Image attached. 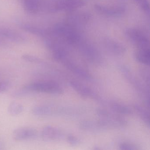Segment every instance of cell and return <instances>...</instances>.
<instances>
[{
	"mask_svg": "<svg viewBox=\"0 0 150 150\" xmlns=\"http://www.w3.org/2000/svg\"><path fill=\"white\" fill-rule=\"evenodd\" d=\"M23 7L30 14H36L40 9V0H23Z\"/></svg>",
	"mask_w": 150,
	"mask_h": 150,
	"instance_id": "20",
	"label": "cell"
},
{
	"mask_svg": "<svg viewBox=\"0 0 150 150\" xmlns=\"http://www.w3.org/2000/svg\"><path fill=\"white\" fill-rule=\"evenodd\" d=\"M38 132L31 127H24L16 129L13 132V137L17 141H23L34 139L37 137Z\"/></svg>",
	"mask_w": 150,
	"mask_h": 150,
	"instance_id": "12",
	"label": "cell"
},
{
	"mask_svg": "<svg viewBox=\"0 0 150 150\" xmlns=\"http://www.w3.org/2000/svg\"><path fill=\"white\" fill-rule=\"evenodd\" d=\"M134 1L146 14H149L150 5H149V0H134Z\"/></svg>",
	"mask_w": 150,
	"mask_h": 150,
	"instance_id": "26",
	"label": "cell"
},
{
	"mask_svg": "<svg viewBox=\"0 0 150 150\" xmlns=\"http://www.w3.org/2000/svg\"><path fill=\"white\" fill-rule=\"evenodd\" d=\"M23 88L28 93H44L50 94L60 95L64 93L61 85L55 81L46 80L34 81L25 85Z\"/></svg>",
	"mask_w": 150,
	"mask_h": 150,
	"instance_id": "3",
	"label": "cell"
},
{
	"mask_svg": "<svg viewBox=\"0 0 150 150\" xmlns=\"http://www.w3.org/2000/svg\"><path fill=\"white\" fill-rule=\"evenodd\" d=\"M94 7L96 10L99 13L107 16H118L123 14L125 11V8L122 6H109L96 4L95 5Z\"/></svg>",
	"mask_w": 150,
	"mask_h": 150,
	"instance_id": "13",
	"label": "cell"
},
{
	"mask_svg": "<svg viewBox=\"0 0 150 150\" xmlns=\"http://www.w3.org/2000/svg\"><path fill=\"white\" fill-rule=\"evenodd\" d=\"M85 5L83 0H58V11H71L82 7Z\"/></svg>",
	"mask_w": 150,
	"mask_h": 150,
	"instance_id": "15",
	"label": "cell"
},
{
	"mask_svg": "<svg viewBox=\"0 0 150 150\" xmlns=\"http://www.w3.org/2000/svg\"><path fill=\"white\" fill-rule=\"evenodd\" d=\"M134 56L137 61L140 64L147 66L150 65V48L138 49L135 52Z\"/></svg>",
	"mask_w": 150,
	"mask_h": 150,
	"instance_id": "19",
	"label": "cell"
},
{
	"mask_svg": "<svg viewBox=\"0 0 150 150\" xmlns=\"http://www.w3.org/2000/svg\"><path fill=\"white\" fill-rule=\"evenodd\" d=\"M96 113L99 119L109 129L125 128L128 125V122L125 118L115 112L104 109L98 108L96 109Z\"/></svg>",
	"mask_w": 150,
	"mask_h": 150,
	"instance_id": "5",
	"label": "cell"
},
{
	"mask_svg": "<svg viewBox=\"0 0 150 150\" xmlns=\"http://www.w3.org/2000/svg\"><path fill=\"white\" fill-rule=\"evenodd\" d=\"M10 87V84L7 81H0V94L7 91Z\"/></svg>",
	"mask_w": 150,
	"mask_h": 150,
	"instance_id": "29",
	"label": "cell"
},
{
	"mask_svg": "<svg viewBox=\"0 0 150 150\" xmlns=\"http://www.w3.org/2000/svg\"><path fill=\"white\" fill-rule=\"evenodd\" d=\"M24 110V107L21 103L17 102H12L8 108V111L10 115L17 116L21 114Z\"/></svg>",
	"mask_w": 150,
	"mask_h": 150,
	"instance_id": "23",
	"label": "cell"
},
{
	"mask_svg": "<svg viewBox=\"0 0 150 150\" xmlns=\"http://www.w3.org/2000/svg\"><path fill=\"white\" fill-rule=\"evenodd\" d=\"M134 108L141 120L146 126L150 127V115L148 111L145 108L138 104H136L134 106Z\"/></svg>",
	"mask_w": 150,
	"mask_h": 150,
	"instance_id": "22",
	"label": "cell"
},
{
	"mask_svg": "<svg viewBox=\"0 0 150 150\" xmlns=\"http://www.w3.org/2000/svg\"><path fill=\"white\" fill-rule=\"evenodd\" d=\"M0 36L16 42H26V38L21 34L10 29L0 27Z\"/></svg>",
	"mask_w": 150,
	"mask_h": 150,
	"instance_id": "17",
	"label": "cell"
},
{
	"mask_svg": "<svg viewBox=\"0 0 150 150\" xmlns=\"http://www.w3.org/2000/svg\"><path fill=\"white\" fill-rule=\"evenodd\" d=\"M104 47L109 53L115 56H121L124 54L125 48L122 44L110 38L104 39Z\"/></svg>",
	"mask_w": 150,
	"mask_h": 150,
	"instance_id": "14",
	"label": "cell"
},
{
	"mask_svg": "<svg viewBox=\"0 0 150 150\" xmlns=\"http://www.w3.org/2000/svg\"><path fill=\"white\" fill-rule=\"evenodd\" d=\"M119 69L125 78L140 95L146 104L149 107L150 103L149 87L141 82L128 67L121 65Z\"/></svg>",
	"mask_w": 150,
	"mask_h": 150,
	"instance_id": "4",
	"label": "cell"
},
{
	"mask_svg": "<svg viewBox=\"0 0 150 150\" xmlns=\"http://www.w3.org/2000/svg\"><path fill=\"white\" fill-rule=\"evenodd\" d=\"M108 104L113 112L118 115H130L132 113L129 108L121 103L110 101L108 102Z\"/></svg>",
	"mask_w": 150,
	"mask_h": 150,
	"instance_id": "18",
	"label": "cell"
},
{
	"mask_svg": "<svg viewBox=\"0 0 150 150\" xmlns=\"http://www.w3.org/2000/svg\"><path fill=\"white\" fill-rule=\"evenodd\" d=\"M41 136L44 141L49 142L60 141L65 137L63 131L57 127L51 125H47L42 128Z\"/></svg>",
	"mask_w": 150,
	"mask_h": 150,
	"instance_id": "10",
	"label": "cell"
},
{
	"mask_svg": "<svg viewBox=\"0 0 150 150\" xmlns=\"http://www.w3.org/2000/svg\"><path fill=\"white\" fill-rule=\"evenodd\" d=\"M140 78L145 83V85L149 86L150 83V71L147 67H142L139 70Z\"/></svg>",
	"mask_w": 150,
	"mask_h": 150,
	"instance_id": "25",
	"label": "cell"
},
{
	"mask_svg": "<svg viewBox=\"0 0 150 150\" xmlns=\"http://www.w3.org/2000/svg\"><path fill=\"white\" fill-rule=\"evenodd\" d=\"M70 85L72 88L82 97L93 99L101 103H104V101L100 96L84 84L77 81L72 80L70 81Z\"/></svg>",
	"mask_w": 150,
	"mask_h": 150,
	"instance_id": "7",
	"label": "cell"
},
{
	"mask_svg": "<svg viewBox=\"0 0 150 150\" xmlns=\"http://www.w3.org/2000/svg\"><path fill=\"white\" fill-rule=\"evenodd\" d=\"M22 58L25 61L30 62V63L42 65L43 66H46L48 65V64L44 62L41 59L32 55H24L23 56Z\"/></svg>",
	"mask_w": 150,
	"mask_h": 150,
	"instance_id": "24",
	"label": "cell"
},
{
	"mask_svg": "<svg viewBox=\"0 0 150 150\" xmlns=\"http://www.w3.org/2000/svg\"><path fill=\"white\" fill-rule=\"evenodd\" d=\"M21 28L24 30L25 31L31 33L33 35L38 36L42 37H45L48 33V31H46L43 29H41L38 27L29 25V24H23L21 25Z\"/></svg>",
	"mask_w": 150,
	"mask_h": 150,
	"instance_id": "21",
	"label": "cell"
},
{
	"mask_svg": "<svg viewBox=\"0 0 150 150\" xmlns=\"http://www.w3.org/2000/svg\"><path fill=\"white\" fill-rule=\"evenodd\" d=\"M82 111L78 108L52 105H37L32 110V113L38 117L76 115Z\"/></svg>",
	"mask_w": 150,
	"mask_h": 150,
	"instance_id": "1",
	"label": "cell"
},
{
	"mask_svg": "<svg viewBox=\"0 0 150 150\" xmlns=\"http://www.w3.org/2000/svg\"><path fill=\"white\" fill-rule=\"evenodd\" d=\"M64 65L71 72L81 79L86 81H91L93 76L87 70L74 60H72L69 56L65 58L60 62Z\"/></svg>",
	"mask_w": 150,
	"mask_h": 150,
	"instance_id": "6",
	"label": "cell"
},
{
	"mask_svg": "<svg viewBox=\"0 0 150 150\" xmlns=\"http://www.w3.org/2000/svg\"><path fill=\"white\" fill-rule=\"evenodd\" d=\"M79 126L80 129L84 131L93 133L102 132L109 129L100 119L84 120L81 122Z\"/></svg>",
	"mask_w": 150,
	"mask_h": 150,
	"instance_id": "11",
	"label": "cell"
},
{
	"mask_svg": "<svg viewBox=\"0 0 150 150\" xmlns=\"http://www.w3.org/2000/svg\"><path fill=\"white\" fill-rule=\"evenodd\" d=\"M119 148L122 150H138L139 149L137 145L129 142H122L119 145Z\"/></svg>",
	"mask_w": 150,
	"mask_h": 150,
	"instance_id": "27",
	"label": "cell"
},
{
	"mask_svg": "<svg viewBox=\"0 0 150 150\" xmlns=\"http://www.w3.org/2000/svg\"><path fill=\"white\" fill-rule=\"evenodd\" d=\"M78 47L81 53L88 61L96 64L101 63L100 55L93 46L82 42Z\"/></svg>",
	"mask_w": 150,
	"mask_h": 150,
	"instance_id": "9",
	"label": "cell"
},
{
	"mask_svg": "<svg viewBox=\"0 0 150 150\" xmlns=\"http://www.w3.org/2000/svg\"><path fill=\"white\" fill-rule=\"evenodd\" d=\"M67 142L72 145H77L81 143L79 139L72 135H70L67 137Z\"/></svg>",
	"mask_w": 150,
	"mask_h": 150,
	"instance_id": "28",
	"label": "cell"
},
{
	"mask_svg": "<svg viewBox=\"0 0 150 150\" xmlns=\"http://www.w3.org/2000/svg\"><path fill=\"white\" fill-rule=\"evenodd\" d=\"M51 33L64 43L78 46L81 42V38L76 28L68 23H59L53 27Z\"/></svg>",
	"mask_w": 150,
	"mask_h": 150,
	"instance_id": "2",
	"label": "cell"
},
{
	"mask_svg": "<svg viewBox=\"0 0 150 150\" xmlns=\"http://www.w3.org/2000/svg\"><path fill=\"white\" fill-rule=\"evenodd\" d=\"M125 35L138 49L150 48L149 38L141 30L137 29H128L125 31Z\"/></svg>",
	"mask_w": 150,
	"mask_h": 150,
	"instance_id": "8",
	"label": "cell"
},
{
	"mask_svg": "<svg viewBox=\"0 0 150 150\" xmlns=\"http://www.w3.org/2000/svg\"><path fill=\"white\" fill-rule=\"evenodd\" d=\"M90 19V16L87 13H79L71 16L68 18V23L74 28L82 26L86 24Z\"/></svg>",
	"mask_w": 150,
	"mask_h": 150,
	"instance_id": "16",
	"label": "cell"
}]
</instances>
